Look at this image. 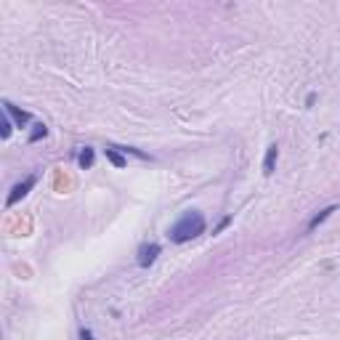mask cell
I'll use <instances>...</instances> for the list:
<instances>
[{
    "label": "cell",
    "instance_id": "cell-1",
    "mask_svg": "<svg viewBox=\"0 0 340 340\" xmlns=\"http://www.w3.org/2000/svg\"><path fill=\"white\" fill-rule=\"evenodd\" d=\"M205 229H207V221L200 210H184L181 218L167 229V239L173 244H186L197 239L200 234H205Z\"/></svg>",
    "mask_w": 340,
    "mask_h": 340
},
{
    "label": "cell",
    "instance_id": "cell-2",
    "mask_svg": "<svg viewBox=\"0 0 340 340\" xmlns=\"http://www.w3.org/2000/svg\"><path fill=\"white\" fill-rule=\"evenodd\" d=\"M37 178H40L37 173H30V176H24L19 184H14L11 194H8V200H6V207H14V205H19V200H24V197L37 186Z\"/></svg>",
    "mask_w": 340,
    "mask_h": 340
},
{
    "label": "cell",
    "instance_id": "cell-3",
    "mask_svg": "<svg viewBox=\"0 0 340 340\" xmlns=\"http://www.w3.org/2000/svg\"><path fill=\"white\" fill-rule=\"evenodd\" d=\"M159 255H162V244H159V242H144L138 247V258L136 261H138L141 269H149L159 258Z\"/></svg>",
    "mask_w": 340,
    "mask_h": 340
},
{
    "label": "cell",
    "instance_id": "cell-4",
    "mask_svg": "<svg viewBox=\"0 0 340 340\" xmlns=\"http://www.w3.org/2000/svg\"><path fill=\"white\" fill-rule=\"evenodd\" d=\"M3 112L14 120V125H16V128H27V125L32 122V115H30V112H24L22 107H16V104H14V101H8V99H3Z\"/></svg>",
    "mask_w": 340,
    "mask_h": 340
},
{
    "label": "cell",
    "instance_id": "cell-5",
    "mask_svg": "<svg viewBox=\"0 0 340 340\" xmlns=\"http://www.w3.org/2000/svg\"><path fill=\"white\" fill-rule=\"evenodd\" d=\"M332 213H337V205H327V207H322V210H316V213L308 218V223H306V231H308V234H314V231H316L319 226H322V223H324V221H327Z\"/></svg>",
    "mask_w": 340,
    "mask_h": 340
},
{
    "label": "cell",
    "instance_id": "cell-6",
    "mask_svg": "<svg viewBox=\"0 0 340 340\" xmlns=\"http://www.w3.org/2000/svg\"><path fill=\"white\" fill-rule=\"evenodd\" d=\"M277 159H279V146L271 144L266 149V154H263V176H274V170H277Z\"/></svg>",
    "mask_w": 340,
    "mask_h": 340
},
{
    "label": "cell",
    "instance_id": "cell-7",
    "mask_svg": "<svg viewBox=\"0 0 340 340\" xmlns=\"http://www.w3.org/2000/svg\"><path fill=\"white\" fill-rule=\"evenodd\" d=\"M93 162H96V149H93V146H82L80 154H77V165H80V170H91Z\"/></svg>",
    "mask_w": 340,
    "mask_h": 340
},
{
    "label": "cell",
    "instance_id": "cell-8",
    "mask_svg": "<svg viewBox=\"0 0 340 340\" xmlns=\"http://www.w3.org/2000/svg\"><path fill=\"white\" fill-rule=\"evenodd\" d=\"M104 154H107V159H109V162L115 165V167H120V170L128 165V157L122 154V152H117V149L112 146V144H107V149H104Z\"/></svg>",
    "mask_w": 340,
    "mask_h": 340
},
{
    "label": "cell",
    "instance_id": "cell-9",
    "mask_svg": "<svg viewBox=\"0 0 340 340\" xmlns=\"http://www.w3.org/2000/svg\"><path fill=\"white\" fill-rule=\"evenodd\" d=\"M45 136H48V125H45V122H35L30 136H27V141H30V144H37V141L45 138Z\"/></svg>",
    "mask_w": 340,
    "mask_h": 340
},
{
    "label": "cell",
    "instance_id": "cell-10",
    "mask_svg": "<svg viewBox=\"0 0 340 340\" xmlns=\"http://www.w3.org/2000/svg\"><path fill=\"white\" fill-rule=\"evenodd\" d=\"M112 146H115L117 149V152H122V154H133V157H138V159H149V162H152V157H149L146 152H141V149H136V146H117V144H112Z\"/></svg>",
    "mask_w": 340,
    "mask_h": 340
},
{
    "label": "cell",
    "instance_id": "cell-11",
    "mask_svg": "<svg viewBox=\"0 0 340 340\" xmlns=\"http://www.w3.org/2000/svg\"><path fill=\"white\" fill-rule=\"evenodd\" d=\"M11 130H14V120L3 112V117H0V136H3V138H11Z\"/></svg>",
    "mask_w": 340,
    "mask_h": 340
},
{
    "label": "cell",
    "instance_id": "cell-12",
    "mask_svg": "<svg viewBox=\"0 0 340 340\" xmlns=\"http://www.w3.org/2000/svg\"><path fill=\"white\" fill-rule=\"evenodd\" d=\"M231 221H234V215H223V218L218 221V226L213 229V234H221V231H223V229H226V226H229Z\"/></svg>",
    "mask_w": 340,
    "mask_h": 340
},
{
    "label": "cell",
    "instance_id": "cell-13",
    "mask_svg": "<svg viewBox=\"0 0 340 340\" xmlns=\"http://www.w3.org/2000/svg\"><path fill=\"white\" fill-rule=\"evenodd\" d=\"M77 337H80V340H96V335H93V332H91V329H88V327H80V332H77Z\"/></svg>",
    "mask_w": 340,
    "mask_h": 340
},
{
    "label": "cell",
    "instance_id": "cell-14",
    "mask_svg": "<svg viewBox=\"0 0 340 340\" xmlns=\"http://www.w3.org/2000/svg\"><path fill=\"white\" fill-rule=\"evenodd\" d=\"M314 104H316V93H308V96H306V107H314Z\"/></svg>",
    "mask_w": 340,
    "mask_h": 340
}]
</instances>
